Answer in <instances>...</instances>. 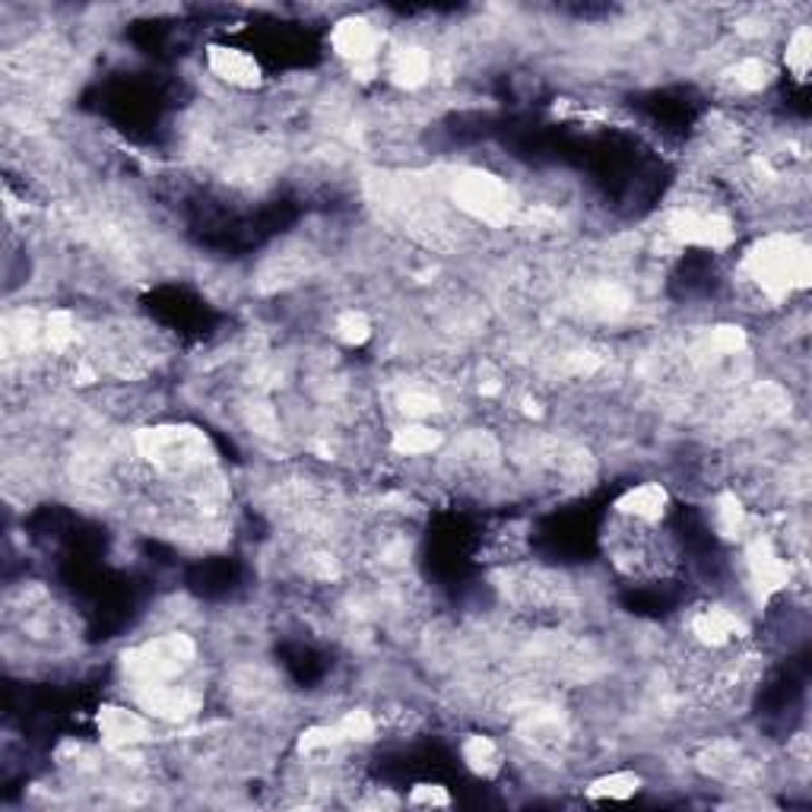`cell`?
I'll return each instance as SVG.
<instances>
[{
	"instance_id": "cell-6",
	"label": "cell",
	"mask_w": 812,
	"mask_h": 812,
	"mask_svg": "<svg viewBox=\"0 0 812 812\" xmlns=\"http://www.w3.org/2000/svg\"><path fill=\"white\" fill-rule=\"evenodd\" d=\"M331 45L340 58L353 63V67H375L378 51H381V32L375 22L369 20H343L336 22L331 32Z\"/></svg>"
},
{
	"instance_id": "cell-14",
	"label": "cell",
	"mask_w": 812,
	"mask_h": 812,
	"mask_svg": "<svg viewBox=\"0 0 812 812\" xmlns=\"http://www.w3.org/2000/svg\"><path fill=\"white\" fill-rule=\"evenodd\" d=\"M336 730H340L343 743H372V740H378L375 714L365 708L346 711V714L336 721Z\"/></svg>"
},
{
	"instance_id": "cell-16",
	"label": "cell",
	"mask_w": 812,
	"mask_h": 812,
	"mask_svg": "<svg viewBox=\"0 0 812 812\" xmlns=\"http://www.w3.org/2000/svg\"><path fill=\"white\" fill-rule=\"evenodd\" d=\"M410 806H419V810H444L451 806V793L444 784H436V781H422V784H413V791L407 796Z\"/></svg>"
},
{
	"instance_id": "cell-12",
	"label": "cell",
	"mask_w": 812,
	"mask_h": 812,
	"mask_svg": "<svg viewBox=\"0 0 812 812\" xmlns=\"http://www.w3.org/2000/svg\"><path fill=\"white\" fill-rule=\"evenodd\" d=\"M441 432L436 425H425V422H410L403 429H397L391 438V448H394L400 458H425L441 448Z\"/></svg>"
},
{
	"instance_id": "cell-4",
	"label": "cell",
	"mask_w": 812,
	"mask_h": 812,
	"mask_svg": "<svg viewBox=\"0 0 812 812\" xmlns=\"http://www.w3.org/2000/svg\"><path fill=\"white\" fill-rule=\"evenodd\" d=\"M207 67L216 80H223L232 89H242V92L257 89V86L264 84V67H261V61L251 51L235 48V45H209Z\"/></svg>"
},
{
	"instance_id": "cell-15",
	"label": "cell",
	"mask_w": 812,
	"mask_h": 812,
	"mask_svg": "<svg viewBox=\"0 0 812 812\" xmlns=\"http://www.w3.org/2000/svg\"><path fill=\"white\" fill-rule=\"evenodd\" d=\"M334 334L340 343L346 346H362L369 336H372V321L365 312H355V309H346V312L336 314L334 321Z\"/></svg>"
},
{
	"instance_id": "cell-13",
	"label": "cell",
	"mask_w": 812,
	"mask_h": 812,
	"mask_svg": "<svg viewBox=\"0 0 812 812\" xmlns=\"http://www.w3.org/2000/svg\"><path fill=\"white\" fill-rule=\"evenodd\" d=\"M810 26H793V32L787 36L784 45V67L796 84H806V74H810Z\"/></svg>"
},
{
	"instance_id": "cell-5",
	"label": "cell",
	"mask_w": 812,
	"mask_h": 812,
	"mask_svg": "<svg viewBox=\"0 0 812 812\" xmlns=\"http://www.w3.org/2000/svg\"><path fill=\"white\" fill-rule=\"evenodd\" d=\"M99 733L111 750H134L153 736V717L125 705H105L99 711Z\"/></svg>"
},
{
	"instance_id": "cell-10",
	"label": "cell",
	"mask_w": 812,
	"mask_h": 812,
	"mask_svg": "<svg viewBox=\"0 0 812 812\" xmlns=\"http://www.w3.org/2000/svg\"><path fill=\"white\" fill-rule=\"evenodd\" d=\"M642 774L638 771H609V774H600L594 777L587 787H584V796L594 800V803H623V800H632L635 793L642 791Z\"/></svg>"
},
{
	"instance_id": "cell-2",
	"label": "cell",
	"mask_w": 812,
	"mask_h": 812,
	"mask_svg": "<svg viewBox=\"0 0 812 812\" xmlns=\"http://www.w3.org/2000/svg\"><path fill=\"white\" fill-rule=\"evenodd\" d=\"M197 647L188 635L172 632L146 642L125 657V673L137 683V688L156 686V683H172L194 664Z\"/></svg>"
},
{
	"instance_id": "cell-8",
	"label": "cell",
	"mask_w": 812,
	"mask_h": 812,
	"mask_svg": "<svg viewBox=\"0 0 812 812\" xmlns=\"http://www.w3.org/2000/svg\"><path fill=\"white\" fill-rule=\"evenodd\" d=\"M388 77L403 89H419V86L429 84L432 77V58L425 48L419 45H407V48H397L394 55L388 58Z\"/></svg>"
},
{
	"instance_id": "cell-11",
	"label": "cell",
	"mask_w": 812,
	"mask_h": 812,
	"mask_svg": "<svg viewBox=\"0 0 812 812\" xmlns=\"http://www.w3.org/2000/svg\"><path fill=\"white\" fill-rule=\"evenodd\" d=\"M771 80H774V67L765 58H759V55L740 58L736 63H730V70L724 74V84L733 92H743V96H755V92L769 89Z\"/></svg>"
},
{
	"instance_id": "cell-3",
	"label": "cell",
	"mask_w": 812,
	"mask_h": 812,
	"mask_svg": "<svg viewBox=\"0 0 812 812\" xmlns=\"http://www.w3.org/2000/svg\"><path fill=\"white\" fill-rule=\"evenodd\" d=\"M688 642L698 650H727L746 638V625L736 609L724 604H702L688 613Z\"/></svg>"
},
{
	"instance_id": "cell-7",
	"label": "cell",
	"mask_w": 812,
	"mask_h": 812,
	"mask_svg": "<svg viewBox=\"0 0 812 812\" xmlns=\"http://www.w3.org/2000/svg\"><path fill=\"white\" fill-rule=\"evenodd\" d=\"M667 511L669 492L664 482H638V486H628L623 496L613 501V515L642 524H664Z\"/></svg>"
},
{
	"instance_id": "cell-9",
	"label": "cell",
	"mask_w": 812,
	"mask_h": 812,
	"mask_svg": "<svg viewBox=\"0 0 812 812\" xmlns=\"http://www.w3.org/2000/svg\"><path fill=\"white\" fill-rule=\"evenodd\" d=\"M460 759H463V765L470 774H477V777H496L501 769H505V752L501 746L492 740V736H486V733H470L463 743H460Z\"/></svg>"
},
{
	"instance_id": "cell-1",
	"label": "cell",
	"mask_w": 812,
	"mask_h": 812,
	"mask_svg": "<svg viewBox=\"0 0 812 812\" xmlns=\"http://www.w3.org/2000/svg\"><path fill=\"white\" fill-rule=\"evenodd\" d=\"M740 271L755 299H762L765 305H781L793 292L810 286V248L796 235L771 232L746 251Z\"/></svg>"
}]
</instances>
